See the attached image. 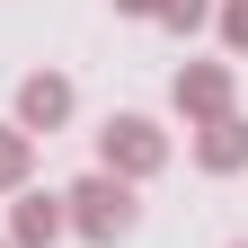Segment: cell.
<instances>
[{"instance_id":"11","label":"cell","mask_w":248,"mask_h":248,"mask_svg":"<svg viewBox=\"0 0 248 248\" xmlns=\"http://www.w3.org/2000/svg\"><path fill=\"white\" fill-rule=\"evenodd\" d=\"M231 248H248V239H231Z\"/></svg>"},{"instance_id":"10","label":"cell","mask_w":248,"mask_h":248,"mask_svg":"<svg viewBox=\"0 0 248 248\" xmlns=\"http://www.w3.org/2000/svg\"><path fill=\"white\" fill-rule=\"evenodd\" d=\"M115 18H160V0H115Z\"/></svg>"},{"instance_id":"3","label":"cell","mask_w":248,"mask_h":248,"mask_svg":"<svg viewBox=\"0 0 248 248\" xmlns=\"http://www.w3.org/2000/svg\"><path fill=\"white\" fill-rule=\"evenodd\" d=\"M169 98H177V115H186V133H204V124L239 115V107H231V98H239V71H231V62H186Z\"/></svg>"},{"instance_id":"4","label":"cell","mask_w":248,"mask_h":248,"mask_svg":"<svg viewBox=\"0 0 248 248\" xmlns=\"http://www.w3.org/2000/svg\"><path fill=\"white\" fill-rule=\"evenodd\" d=\"M71 107H80V89L62 80V71H27V80H18V133H27V142H36V133H62Z\"/></svg>"},{"instance_id":"6","label":"cell","mask_w":248,"mask_h":248,"mask_svg":"<svg viewBox=\"0 0 248 248\" xmlns=\"http://www.w3.org/2000/svg\"><path fill=\"white\" fill-rule=\"evenodd\" d=\"M195 169H204V177H239V169H248V115L204 124V133H195Z\"/></svg>"},{"instance_id":"2","label":"cell","mask_w":248,"mask_h":248,"mask_svg":"<svg viewBox=\"0 0 248 248\" xmlns=\"http://www.w3.org/2000/svg\"><path fill=\"white\" fill-rule=\"evenodd\" d=\"M169 169V133L151 115H115L107 133H98V177H124V186H142V177H160Z\"/></svg>"},{"instance_id":"5","label":"cell","mask_w":248,"mask_h":248,"mask_svg":"<svg viewBox=\"0 0 248 248\" xmlns=\"http://www.w3.org/2000/svg\"><path fill=\"white\" fill-rule=\"evenodd\" d=\"M62 231H71V222H62V195H36V186H18L9 231H0V239H9V248H53Z\"/></svg>"},{"instance_id":"7","label":"cell","mask_w":248,"mask_h":248,"mask_svg":"<svg viewBox=\"0 0 248 248\" xmlns=\"http://www.w3.org/2000/svg\"><path fill=\"white\" fill-rule=\"evenodd\" d=\"M27 169H36V142H27L18 124H0V195H18V186H27Z\"/></svg>"},{"instance_id":"8","label":"cell","mask_w":248,"mask_h":248,"mask_svg":"<svg viewBox=\"0 0 248 248\" xmlns=\"http://www.w3.org/2000/svg\"><path fill=\"white\" fill-rule=\"evenodd\" d=\"M160 27L169 36H195V27H213V0H160Z\"/></svg>"},{"instance_id":"12","label":"cell","mask_w":248,"mask_h":248,"mask_svg":"<svg viewBox=\"0 0 248 248\" xmlns=\"http://www.w3.org/2000/svg\"><path fill=\"white\" fill-rule=\"evenodd\" d=\"M0 248H9V239H0Z\"/></svg>"},{"instance_id":"1","label":"cell","mask_w":248,"mask_h":248,"mask_svg":"<svg viewBox=\"0 0 248 248\" xmlns=\"http://www.w3.org/2000/svg\"><path fill=\"white\" fill-rule=\"evenodd\" d=\"M62 222H71L89 248H115V239H133V222H142V195H133L124 177H98V169H89L71 195H62Z\"/></svg>"},{"instance_id":"9","label":"cell","mask_w":248,"mask_h":248,"mask_svg":"<svg viewBox=\"0 0 248 248\" xmlns=\"http://www.w3.org/2000/svg\"><path fill=\"white\" fill-rule=\"evenodd\" d=\"M213 27H222L231 53H248V0H222V9H213Z\"/></svg>"}]
</instances>
